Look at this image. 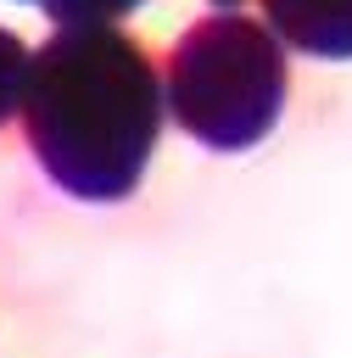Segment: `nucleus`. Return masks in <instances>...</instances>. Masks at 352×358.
<instances>
[{
    "instance_id": "obj_1",
    "label": "nucleus",
    "mask_w": 352,
    "mask_h": 358,
    "mask_svg": "<svg viewBox=\"0 0 352 358\" xmlns=\"http://www.w3.org/2000/svg\"><path fill=\"white\" fill-rule=\"evenodd\" d=\"M168 90L140 39L117 28H56L22 90L34 162L73 201H129L145 179Z\"/></svg>"
},
{
    "instance_id": "obj_2",
    "label": "nucleus",
    "mask_w": 352,
    "mask_h": 358,
    "mask_svg": "<svg viewBox=\"0 0 352 358\" xmlns=\"http://www.w3.org/2000/svg\"><path fill=\"white\" fill-rule=\"evenodd\" d=\"M285 45L268 22L212 11L190 22L162 67L173 123L207 151H251L285 112Z\"/></svg>"
},
{
    "instance_id": "obj_3",
    "label": "nucleus",
    "mask_w": 352,
    "mask_h": 358,
    "mask_svg": "<svg viewBox=\"0 0 352 358\" xmlns=\"http://www.w3.org/2000/svg\"><path fill=\"white\" fill-rule=\"evenodd\" d=\"M263 22L302 56L352 62V0H263Z\"/></svg>"
},
{
    "instance_id": "obj_4",
    "label": "nucleus",
    "mask_w": 352,
    "mask_h": 358,
    "mask_svg": "<svg viewBox=\"0 0 352 358\" xmlns=\"http://www.w3.org/2000/svg\"><path fill=\"white\" fill-rule=\"evenodd\" d=\"M145 0H39V11L56 28H112L117 17L140 11Z\"/></svg>"
},
{
    "instance_id": "obj_5",
    "label": "nucleus",
    "mask_w": 352,
    "mask_h": 358,
    "mask_svg": "<svg viewBox=\"0 0 352 358\" xmlns=\"http://www.w3.org/2000/svg\"><path fill=\"white\" fill-rule=\"evenodd\" d=\"M28 62H34V50H28L11 28H0V123H6V117H22Z\"/></svg>"
},
{
    "instance_id": "obj_6",
    "label": "nucleus",
    "mask_w": 352,
    "mask_h": 358,
    "mask_svg": "<svg viewBox=\"0 0 352 358\" xmlns=\"http://www.w3.org/2000/svg\"><path fill=\"white\" fill-rule=\"evenodd\" d=\"M212 6H240V0H212Z\"/></svg>"
},
{
    "instance_id": "obj_7",
    "label": "nucleus",
    "mask_w": 352,
    "mask_h": 358,
    "mask_svg": "<svg viewBox=\"0 0 352 358\" xmlns=\"http://www.w3.org/2000/svg\"><path fill=\"white\" fill-rule=\"evenodd\" d=\"M34 6H39V0H34Z\"/></svg>"
}]
</instances>
